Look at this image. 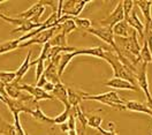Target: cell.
I'll return each mask as SVG.
<instances>
[{"mask_svg":"<svg viewBox=\"0 0 152 135\" xmlns=\"http://www.w3.org/2000/svg\"><path fill=\"white\" fill-rule=\"evenodd\" d=\"M70 112H72V107H65L64 112H61L60 114H58L57 117L53 118V125L61 126V125H64V124H66L68 118H69Z\"/></svg>","mask_w":152,"mask_h":135,"instance_id":"25","label":"cell"},{"mask_svg":"<svg viewBox=\"0 0 152 135\" xmlns=\"http://www.w3.org/2000/svg\"><path fill=\"white\" fill-rule=\"evenodd\" d=\"M58 31H60V26L58 27H53V28H50V29H46L42 32L37 34L35 37H32L29 40H26L24 43L20 44L19 48H27V46H30V45H36V44H46L48 43L51 39L53 38L54 35H57Z\"/></svg>","mask_w":152,"mask_h":135,"instance_id":"6","label":"cell"},{"mask_svg":"<svg viewBox=\"0 0 152 135\" xmlns=\"http://www.w3.org/2000/svg\"><path fill=\"white\" fill-rule=\"evenodd\" d=\"M31 116L34 117L38 123H40V124H50V125H53V118L46 116V114L42 111L40 107H37V109L31 113Z\"/></svg>","mask_w":152,"mask_h":135,"instance_id":"21","label":"cell"},{"mask_svg":"<svg viewBox=\"0 0 152 135\" xmlns=\"http://www.w3.org/2000/svg\"><path fill=\"white\" fill-rule=\"evenodd\" d=\"M68 135H77L76 129H74V131H68Z\"/></svg>","mask_w":152,"mask_h":135,"instance_id":"35","label":"cell"},{"mask_svg":"<svg viewBox=\"0 0 152 135\" xmlns=\"http://www.w3.org/2000/svg\"><path fill=\"white\" fill-rule=\"evenodd\" d=\"M5 86H6V84H4V83L0 81V95H2V96L5 97V98H7V95H6V90H5Z\"/></svg>","mask_w":152,"mask_h":135,"instance_id":"34","label":"cell"},{"mask_svg":"<svg viewBox=\"0 0 152 135\" xmlns=\"http://www.w3.org/2000/svg\"><path fill=\"white\" fill-rule=\"evenodd\" d=\"M104 60L111 65V67L113 69V77L122 79V80H126V81L133 83L134 86H137V83H136L137 70L135 72L129 67H127L120 60V58L116 56V53L113 51V48H104Z\"/></svg>","mask_w":152,"mask_h":135,"instance_id":"1","label":"cell"},{"mask_svg":"<svg viewBox=\"0 0 152 135\" xmlns=\"http://www.w3.org/2000/svg\"><path fill=\"white\" fill-rule=\"evenodd\" d=\"M20 89L22 91L28 92L30 96L34 97V99L36 102H40V101H53L56 99L52 95H50L48 92L44 91L42 88H38L36 86H30V84H26V83H20Z\"/></svg>","mask_w":152,"mask_h":135,"instance_id":"10","label":"cell"},{"mask_svg":"<svg viewBox=\"0 0 152 135\" xmlns=\"http://www.w3.org/2000/svg\"><path fill=\"white\" fill-rule=\"evenodd\" d=\"M88 34H91V35H95L96 37H98L99 39L104 40L106 44H108L111 48H113L114 52L118 51V48L115 45V42H114V34L113 29L112 28H108V27H92L89 30H86Z\"/></svg>","mask_w":152,"mask_h":135,"instance_id":"7","label":"cell"},{"mask_svg":"<svg viewBox=\"0 0 152 135\" xmlns=\"http://www.w3.org/2000/svg\"><path fill=\"white\" fill-rule=\"evenodd\" d=\"M31 66H36V82H38V80L42 77V75L44 74V70H45V61L43 59H40L38 57L36 60L31 61L30 64Z\"/></svg>","mask_w":152,"mask_h":135,"instance_id":"26","label":"cell"},{"mask_svg":"<svg viewBox=\"0 0 152 135\" xmlns=\"http://www.w3.org/2000/svg\"><path fill=\"white\" fill-rule=\"evenodd\" d=\"M1 20L8 22L10 24H14L16 26L15 29H13L10 31V34H16V32H24V34H28L30 31L35 29H38L43 26V22H39V23H34L29 20H24V19H19V18H10V16H7L5 14H2L1 16Z\"/></svg>","mask_w":152,"mask_h":135,"instance_id":"3","label":"cell"},{"mask_svg":"<svg viewBox=\"0 0 152 135\" xmlns=\"http://www.w3.org/2000/svg\"><path fill=\"white\" fill-rule=\"evenodd\" d=\"M74 22H75L76 27L80 29H83L84 31L92 28V22L89 19H81V18H74Z\"/></svg>","mask_w":152,"mask_h":135,"instance_id":"29","label":"cell"},{"mask_svg":"<svg viewBox=\"0 0 152 135\" xmlns=\"http://www.w3.org/2000/svg\"><path fill=\"white\" fill-rule=\"evenodd\" d=\"M77 27H76L75 22H74V19L73 20H68L66 22H64L62 24H60V32L65 34L66 36H68L72 31H74Z\"/></svg>","mask_w":152,"mask_h":135,"instance_id":"27","label":"cell"},{"mask_svg":"<svg viewBox=\"0 0 152 135\" xmlns=\"http://www.w3.org/2000/svg\"><path fill=\"white\" fill-rule=\"evenodd\" d=\"M134 5H135V1H133V0H124V1H122V10H124V20L128 19L129 15L132 14Z\"/></svg>","mask_w":152,"mask_h":135,"instance_id":"30","label":"cell"},{"mask_svg":"<svg viewBox=\"0 0 152 135\" xmlns=\"http://www.w3.org/2000/svg\"><path fill=\"white\" fill-rule=\"evenodd\" d=\"M89 2H91V1H86V0H67V1H64L62 0L61 16L69 15L72 18H78V15L82 13L83 8L86 7V5Z\"/></svg>","mask_w":152,"mask_h":135,"instance_id":"5","label":"cell"},{"mask_svg":"<svg viewBox=\"0 0 152 135\" xmlns=\"http://www.w3.org/2000/svg\"><path fill=\"white\" fill-rule=\"evenodd\" d=\"M148 64H141V68L137 69L136 73V83L137 87L141 90H143L145 98H146V104L149 106V109L152 111V95L150 92V88H149V81H148V74H146V69H148Z\"/></svg>","mask_w":152,"mask_h":135,"instance_id":"4","label":"cell"},{"mask_svg":"<svg viewBox=\"0 0 152 135\" xmlns=\"http://www.w3.org/2000/svg\"><path fill=\"white\" fill-rule=\"evenodd\" d=\"M124 20V10H122V1H119L113 12L107 18H105V19L99 21V26L100 27H108V28H112L113 29V27L115 24H118L119 22H121Z\"/></svg>","mask_w":152,"mask_h":135,"instance_id":"9","label":"cell"},{"mask_svg":"<svg viewBox=\"0 0 152 135\" xmlns=\"http://www.w3.org/2000/svg\"><path fill=\"white\" fill-rule=\"evenodd\" d=\"M52 96L54 97L56 99L60 101L65 107H72L68 103V95H67V87L61 82V83H58L54 84V89L52 91Z\"/></svg>","mask_w":152,"mask_h":135,"instance_id":"15","label":"cell"},{"mask_svg":"<svg viewBox=\"0 0 152 135\" xmlns=\"http://www.w3.org/2000/svg\"><path fill=\"white\" fill-rule=\"evenodd\" d=\"M127 22H128V24L133 28L136 32H137V35H138V38L144 40V30H145V27H144V24L142 23V21L138 19V16H137V14H136V12H132V14L129 15V18L126 20Z\"/></svg>","mask_w":152,"mask_h":135,"instance_id":"12","label":"cell"},{"mask_svg":"<svg viewBox=\"0 0 152 135\" xmlns=\"http://www.w3.org/2000/svg\"><path fill=\"white\" fill-rule=\"evenodd\" d=\"M0 135H4V134H2V133H1V132H0Z\"/></svg>","mask_w":152,"mask_h":135,"instance_id":"38","label":"cell"},{"mask_svg":"<svg viewBox=\"0 0 152 135\" xmlns=\"http://www.w3.org/2000/svg\"><path fill=\"white\" fill-rule=\"evenodd\" d=\"M42 89H43L44 91H46V92L50 94V92H52V91H53V89H54V84H53V83H51V82H48V83L42 88Z\"/></svg>","mask_w":152,"mask_h":135,"instance_id":"33","label":"cell"},{"mask_svg":"<svg viewBox=\"0 0 152 135\" xmlns=\"http://www.w3.org/2000/svg\"><path fill=\"white\" fill-rule=\"evenodd\" d=\"M45 12V6L42 1H38L35 5H32L29 10H24L22 13H19L16 15V18L19 19H24V20H29L34 23H39V19L40 16L43 15V13Z\"/></svg>","mask_w":152,"mask_h":135,"instance_id":"8","label":"cell"},{"mask_svg":"<svg viewBox=\"0 0 152 135\" xmlns=\"http://www.w3.org/2000/svg\"><path fill=\"white\" fill-rule=\"evenodd\" d=\"M83 101H96L99 102L102 104L113 107L115 110L122 111L126 110V102L124 99H121L119 97V94L116 91H108L105 94H99V95H89V94H84L83 96Z\"/></svg>","mask_w":152,"mask_h":135,"instance_id":"2","label":"cell"},{"mask_svg":"<svg viewBox=\"0 0 152 135\" xmlns=\"http://www.w3.org/2000/svg\"><path fill=\"white\" fill-rule=\"evenodd\" d=\"M48 82H51L53 84H58V83H61V80L59 76V73H58V66L56 64H53L52 61H50L48 64V66L45 67L44 70V74H43Z\"/></svg>","mask_w":152,"mask_h":135,"instance_id":"14","label":"cell"},{"mask_svg":"<svg viewBox=\"0 0 152 135\" xmlns=\"http://www.w3.org/2000/svg\"><path fill=\"white\" fill-rule=\"evenodd\" d=\"M5 90H6V95L8 98L12 99H19L21 95L23 94V91L20 89V83L19 82H12L5 86Z\"/></svg>","mask_w":152,"mask_h":135,"instance_id":"20","label":"cell"},{"mask_svg":"<svg viewBox=\"0 0 152 135\" xmlns=\"http://www.w3.org/2000/svg\"><path fill=\"white\" fill-rule=\"evenodd\" d=\"M86 92L83 91H78L74 90L70 87H67V95H68V103L72 107H76L81 104V102L83 101V96Z\"/></svg>","mask_w":152,"mask_h":135,"instance_id":"18","label":"cell"},{"mask_svg":"<svg viewBox=\"0 0 152 135\" xmlns=\"http://www.w3.org/2000/svg\"><path fill=\"white\" fill-rule=\"evenodd\" d=\"M102 124H103V119L100 116H91L88 118V126H90L91 128H95V129H98L99 127H102Z\"/></svg>","mask_w":152,"mask_h":135,"instance_id":"31","label":"cell"},{"mask_svg":"<svg viewBox=\"0 0 152 135\" xmlns=\"http://www.w3.org/2000/svg\"><path fill=\"white\" fill-rule=\"evenodd\" d=\"M126 110L132 111V112L145 113L148 116L152 117V111L149 109L146 103H141L137 101H128V102H126Z\"/></svg>","mask_w":152,"mask_h":135,"instance_id":"16","label":"cell"},{"mask_svg":"<svg viewBox=\"0 0 152 135\" xmlns=\"http://www.w3.org/2000/svg\"><path fill=\"white\" fill-rule=\"evenodd\" d=\"M104 86L105 87L114 88V89H122V90H134V91H140L141 90L137 86H134L133 83H130L126 80H122V79H119V77H112L111 80L105 82Z\"/></svg>","mask_w":152,"mask_h":135,"instance_id":"11","label":"cell"},{"mask_svg":"<svg viewBox=\"0 0 152 135\" xmlns=\"http://www.w3.org/2000/svg\"><path fill=\"white\" fill-rule=\"evenodd\" d=\"M1 16H2V12H0V19H1Z\"/></svg>","mask_w":152,"mask_h":135,"instance_id":"37","label":"cell"},{"mask_svg":"<svg viewBox=\"0 0 152 135\" xmlns=\"http://www.w3.org/2000/svg\"><path fill=\"white\" fill-rule=\"evenodd\" d=\"M6 99H7V98H5L2 95H0V102H2V103H5V104H6Z\"/></svg>","mask_w":152,"mask_h":135,"instance_id":"36","label":"cell"},{"mask_svg":"<svg viewBox=\"0 0 152 135\" xmlns=\"http://www.w3.org/2000/svg\"><path fill=\"white\" fill-rule=\"evenodd\" d=\"M16 79V70L14 72H2L0 70V81L4 83V84H8L14 82Z\"/></svg>","mask_w":152,"mask_h":135,"instance_id":"28","label":"cell"},{"mask_svg":"<svg viewBox=\"0 0 152 135\" xmlns=\"http://www.w3.org/2000/svg\"><path fill=\"white\" fill-rule=\"evenodd\" d=\"M31 54H32V51L31 50H29L28 53H27V57L24 59V61L22 62V65L20 66V68L16 70V79H15V82H21V80L23 79V76L28 73L29 68H30V64H31V61H30V59H31Z\"/></svg>","mask_w":152,"mask_h":135,"instance_id":"19","label":"cell"},{"mask_svg":"<svg viewBox=\"0 0 152 135\" xmlns=\"http://www.w3.org/2000/svg\"><path fill=\"white\" fill-rule=\"evenodd\" d=\"M151 54H152V51H151ZM151 64H152V61H151Z\"/></svg>","mask_w":152,"mask_h":135,"instance_id":"39","label":"cell"},{"mask_svg":"<svg viewBox=\"0 0 152 135\" xmlns=\"http://www.w3.org/2000/svg\"><path fill=\"white\" fill-rule=\"evenodd\" d=\"M19 39H13V40H8V42H5V43H1L0 44V56L19 48Z\"/></svg>","mask_w":152,"mask_h":135,"instance_id":"23","label":"cell"},{"mask_svg":"<svg viewBox=\"0 0 152 135\" xmlns=\"http://www.w3.org/2000/svg\"><path fill=\"white\" fill-rule=\"evenodd\" d=\"M51 46H58V48H67V36L62 32H58L57 35L53 36V38L51 39L50 42Z\"/></svg>","mask_w":152,"mask_h":135,"instance_id":"22","label":"cell"},{"mask_svg":"<svg viewBox=\"0 0 152 135\" xmlns=\"http://www.w3.org/2000/svg\"><path fill=\"white\" fill-rule=\"evenodd\" d=\"M133 32H134V29L128 24V22L126 20L119 22L118 24H115L113 27V34L115 37L127 38V37H130Z\"/></svg>","mask_w":152,"mask_h":135,"instance_id":"13","label":"cell"},{"mask_svg":"<svg viewBox=\"0 0 152 135\" xmlns=\"http://www.w3.org/2000/svg\"><path fill=\"white\" fill-rule=\"evenodd\" d=\"M140 58H141V61L144 62V64H149L152 61V54L151 51H150V48H149V43L146 39L143 40V46L141 48V54H140Z\"/></svg>","mask_w":152,"mask_h":135,"instance_id":"24","label":"cell"},{"mask_svg":"<svg viewBox=\"0 0 152 135\" xmlns=\"http://www.w3.org/2000/svg\"><path fill=\"white\" fill-rule=\"evenodd\" d=\"M135 4L140 7V10H142L143 15L146 21V27H150L152 23V16H151V7H152V1L149 0H137L135 1Z\"/></svg>","mask_w":152,"mask_h":135,"instance_id":"17","label":"cell"},{"mask_svg":"<svg viewBox=\"0 0 152 135\" xmlns=\"http://www.w3.org/2000/svg\"><path fill=\"white\" fill-rule=\"evenodd\" d=\"M110 124V131H106L104 128H102V127H99L98 128V132H99V134L102 135H118L115 133V131H114V123H108Z\"/></svg>","mask_w":152,"mask_h":135,"instance_id":"32","label":"cell"}]
</instances>
